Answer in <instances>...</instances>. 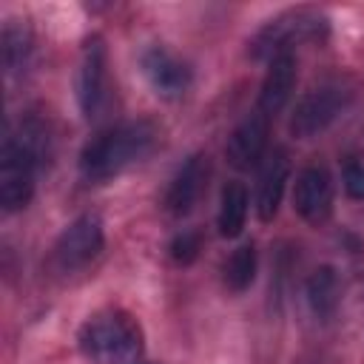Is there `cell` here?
<instances>
[{
  "label": "cell",
  "mask_w": 364,
  "mask_h": 364,
  "mask_svg": "<svg viewBox=\"0 0 364 364\" xmlns=\"http://www.w3.org/2000/svg\"><path fill=\"white\" fill-rule=\"evenodd\" d=\"M222 273H225V287H228V290L245 293V290L253 284V279H256V247H253V242L239 245V247L228 256Z\"/></svg>",
  "instance_id": "17"
},
{
  "label": "cell",
  "mask_w": 364,
  "mask_h": 364,
  "mask_svg": "<svg viewBox=\"0 0 364 364\" xmlns=\"http://www.w3.org/2000/svg\"><path fill=\"white\" fill-rule=\"evenodd\" d=\"M341 179L347 196L364 202V154H350L341 165Z\"/></svg>",
  "instance_id": "18"
},
{
  "label": "cell",
  "mask_w": 364,
  "mask_h": 364,
  "mask_svg": "<svg viewBox=\"0 0 364 364\" xmlns=\"http://www.w3.org/2000/svg\"><path fill=\"white\" fill-rule=\"evenodd\" d=\"M293 210L310 222L321 225L333 213V176L324 165H307L299 171L293 185Z\"/></svg>",
  "instance_id": "9"
},
{
  "label": "cell",
  "mask_w": 364,
  "mask_h": 364,
  "mask_svg": "<svg viewBox=\"0 0 364 364\" xmlns=\"http://www.w3.org/2000/svg\"><path fill=\"white\" fill-rule=\"evenodd\" d=\"M208 156L205 154H191L173 173V179L168 182L165 191V208L173 216H185L193 210V205L199 202L205 185H208Z\"/></svg>",
  "instance_id": "11"
},
{
  "label": "cell",
  "mask_w": 364,
  "mask_h": 364,
  "mask_svg": "<svg viewBox=\"0 0 364 364\" xmlns=\"http://www.w3.org/2000/svg\"><path fill=\"white\" fill-rule=\"evenodd\" d=\"M350 100H353V91L338 80L310 88L290 114V134L296 139H313L324 134L347 111Z\"/></svg>",
  "instance_id": "5"
},
{
  "label": "cell",
  "mask_w": 364,
  "mask_h": 364,
  "mask_svg": "<svg viewBox=\"0 0 364 364\" xmlns=\"http://www.w3.org/2000/svg\"><path fill=\"white\" fill-rule=\"evenodd\" d=\"M304 296H307V304H310L313 316L321 318V321H330L338 310V301H341V279H338L336 267H330V264L316 267L307 276Z\"/></svg>",
  "instance_id": "14"
},
{
  "label": "cell",
  "mask_w": 364,
  "mask_h": 364,
  "mask_svg": "<svg viewBox=\"0 0 364 364\" xmlns=\"http://www.w3.org/2000/svg\"><path fill=\"white\" fill-rule=\"evenodd\" d=\"M156 145V125L148 119L117 122L85 142L80 151V176L85 182H105L134 162L145 159Z\"/></svg>",
  "instance_id": "1"
},
{
  "label": "cell",
  "mask_w": 364,
  "mask_h": 364,
  "mask_svg": "<svg viewBox=\"0 0 364 364\" xmlns=\"http://www.w3.org/2000/svg\"><path fill=\"white\" fill-rule=\"evenodd\" d=\"M102 245H105V233H102L100 216L97 213H82L68 228H63V233L54 242L51 259L63 273H74V270L91 264L100 256Z\"/></svg>",
  "instance_id": "6"
},
{
  "label": "cell",
  "mask_w": 364,
  "mask_h": 364,
  "mask_svg": "<svg viewBox=\"0 0 364 364\" xmlns=\"http://www.w3.org/2000/svg\"><path fill=\"white\" fill-rule=\"evenodd\" d=\"M247 188L242 182H228L222 188V199H219V213H216V228L219 236L233 239L242 233L245 219H247Z\"/></svg>",
  "instance_id": "15"
},
{
  "label": "cell",
  "mask_w": 364,
  "mask_h": 364,
  "mask_svg": "<svg viewBox=\"0 0 364 364\" xmlns=\"http://www.w3.org/2000/svg\"><path fill=\"white\" fill-rule=\"evenodd\" d=\"M327 34V20L316 11H287L259 28L250 43V54L259 60H273L279 54H293V46L307 40H321Z\"/></svg>",
  "instance_id": "4"
},
{
  "label": "cell",
  "mask_w": 364,
  "mask_h": 364,
  "mask_svg": "<svg viewBox=\"0 0 364 364\" xmlns=\"http://www.w3.org/2000/svg\"><path fill=\"white\" fill-rule=\"evenodd\" d=\"M199 250H202V233L199 230H179L173 236V242H171V256H173L176 264L196 262Z\"/></svg>",
  "instance_id": "19"
},
{
  "label": "cell",
  "mask_w": 364,
  "mask_h": 364,
  "mask_svg": "<svg viewBox=\"0 0 364 364\" xmlns=\"http://www.w3.org/2000/svg\"><path fill=\"white\" fill-rule=\"evenodd\" d=\"M296 54H279L267 63V71H264V80H262V88H259V100H256V108L267 117H276L293 97V88H296Z\"/></svg>",
  "instance_id": "13"
},
{
  "label": "cell",
  "mask_w": 364,
  "mask_h": 364,
  "mask_svg": "<svg viewBox=\"0 0 364 364\" xmlns=\"http://www.w3.org/2000/svg\"><path fill=\"white\" fill-rule=\"evenodd\" d=\"M105 88H108V54L100 37H88L77 65V102L88 119L100 117L108 97Z\"/></svg>",
  "instance_id": "7"
},
{
  "label": "cell",
  "mask_w": 364,
  "mask_h": 364,
  "mask_svg": "<svg viewBox=\"0 0 364 364\" xmlns=\"http://www.w3.org/2000/svg\"><path fill=\"white\" fill-rule=\"evenodd\" d=\"M80 353L91 364H142V330L122 310H102L80 327Z\"/></svg>",
  "instance_id": "3"
},
{
  "label": "cell",
  "mask_w": 364,
  "mask_h": 364,
  "mask_svg": "<svg viewBox=\"0 0 364 364\" xmlns=\"http://www.w3.org/2000/svg\"><path fill=\"white\" fill-rule=\"evenodd\" d=\"M139 65H142L148 85L162 100H179L193 82L191 65L165 46H148L139 57Z\"/></svg>",
  "instance_id": "8"
},
{
  "label": "cell",
  "mask_w": 364,
  "mask_h": 364,
  "mask_svg": "<svg viewBox=\"0 0 364 364\" xmlns=\"http://www.w3.org/2000/svg\"><path fill=\"white\" fill-rule=\"evenodd\" d=\"M290 176V156L284 148H273L259 162V182H256V213L262 222H270L279 213L284 185Z\"/></svg>",
  "instance_id": "12"
},
{
  "label": "cell",
  "mask_w": 364,
  "mask_h": 364,
  "mask_svg": "<svg viewBox=\"0 0 364 364\" xmlns=\"http://www.w3.org/2000/svg\"><path fill=\"white\" fill-rule=\"evenodd\" d=\"M43 154H46V131L37 119H26L20 131L6 128L0 145V208L6 213L23 210L31 202Z\"/></svg>",
  "instance_id": "2"
},
{
  "label": "cell",
  "mask_w": 364,
  "mask_h": 364,
  "mask_svg": "<svg viewBox=\"0 0 364 364\" xmlns=\"http://www.w3.org/2000/svg\"><path fill=\"white\" fill-rule=\"evenodd\" d=\"M0 54L9 74H17L31 57V31L23 20H6L0 37Z\"/></svg>",
  "instance_id": "16"
},
{
  "label": "cell",
  "mask_w": 364,
  "mask_h": 364,
  "mask_svg": "<svg viewBox=\"0 0 364 364\" xmlns=\"http://www.w3.org/2000/svg\"><path fill=\"white\" fill-rule=\"evenodd\" d=\"M267 134H270V117L253 108L228 136L225 156L236 171H247L259 165L267 154Z\"/></svg>",
  "instance_id": "10"
}]
</instances>
